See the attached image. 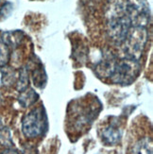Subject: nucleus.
Listing matches in <instances>:
<instances>
[{"instance_id":"obj_4","label":"nucleus","mask_w":153,"mask_h":154,"mask_svg":"<svg viewBox=\"0 0 153 154\" xmlns=\"http://www.w3.org/2000/svg\"><path fill=\"white\" fill-rule=\"evenodd\" d=\"M130 19L127 14L107 18V33L115 45H121L131 28Z\"/></svg>"},{"instance_id":"obj_14","label":"nucleus","mask_w":153,"mask_h":154,"mask_svg":"<svg viewBox=\"0 0 153 154\" xmlns=\"http://www.w3.org/2000/svg\"><path fill=\"white\" fill-rule=\"evenodd\" d=\"M137 154H152L151 139L145 138L137 146Z\"/></svg>"},{"instance_id":"obj_11","label":"nucleus","mask_w":153,"mask_h":154,"mask_svg":"<svg viewBox=\"0 0 153 154\" xmlns=\"http://www.w3.org/2000/svg\"><path fill=\"white\" fill-rule=\"evenodd\" d=\"M1 73H2L1 82L4 86H11L16 83L18 76L16 74V72L12 68L5 66V67L1 68Z\"/></svg>"},{"instance_id":"obj_13","label":"nucleus","mask_w":153,"mask_h":154,"mask_svg":"<svg viewBox=\"0 0 153 154\" xmlns=\"http://www.w3.org/2000/svg\"><path fill=\"white\" fill-rule=\"evenodd\" d=\"M0 144L6 148H11L13 145L11 131L7 127H3L0 130Z\"/></svg>"},{"instance_id":"obj_15","label":"nucleus","mask_w":153,"mask_h":154,"mask_svg":"<svg viewBox=\"0 0 153 154\" xmlns=\"http://www.w3.org/2000/svg\"><path fill=\"white\" fill-rule=\"evenodd\" d=\"M13 6L11 2H6L0 7V20H5L8 18L12 11Z\"/></svg>"},{"instance_id":"obj_1","label":"nucleus","mask_w":153,"mask_h":154,"mask_svg":"<svg viewBox=\"0 0 153 154\" xmlns=\"http://www.w3.org/2000/svg\"><path fill=\"white\" fill-rule=\"evenodd\" d=\"M148 39V32L147 28L131 26L121 45L126 58L139 61L147 45Z\"/></svg>"},{"instance_id":"obj_10","label":"nucleus","mask_w":153,"mask_h":154,"mask_svg":"<svg viewBox=\"0 0 153 154\" xmlns=\"http://www.w3.org/2000/svg\"><path fill=\"white\" fill-rule=\"evenodd\" d=\"M29 68L28 66H24L21 68V70L18 73V78H17V82L15 83L16 85V90L20 93L24 91L29 87Z\"/></svg>"},{"instance_id":"obj_6","label":"nucleus","mask_w":153,"mask_h":154,"mask_svg":"<svg viewBox=\"0 0 153 154\" xmlns=\"http://www.w3.org/2000/svg\"><path fill=\"white\" fill-rule=\"evenodd\" d=\"M117 61V58L115 55H112L111 52L106 53L96 63V75L99 79H110L115 71Z\"/></svg>"},{"instance_id":"obj_17","label":"nucleus","mask_w":153,"mask_h":154,"mask_svg":"<svg viewBox=\"0 0 153 154\" xmlns=\"http://www.w3.org/2000/svg\"><path fill=\"white\" fill-rule=\"evenodd\" d=\"M3 127H4V126H3V122H2V119H1V118H0V130H1V129L3 128Z\"/></svg>"},{"instance_id":"obj_2","label":"nucleus","mask_w":153,"mask_h":154,"mask_svg":"<svg viewBox=\"0 0 153 154\" xmlns=\"http://www.w3.org/2000/svg\"><path fill=\"white\" fill-rule=\"evenodd\" d=\"M141 72V64L139 61L129 58L118 60L115 71L110 78L115 84L128 86L133 83Z\"/></svg>"},{"instance_id":"obj_7","label":"nucleus","mask_w":153,"mask_h":154,"mask_svg":"<svg viewBox=\"0 0 153 154\" xmlns=\"http://www.w3.org/2000/svg\"><path fill=\"white\" fill-rule=\"evenodd\" d=\"M101 137L104 144L112 146L119 142V140L121 138V131L116 125L111 124L104 128V130L102 131Z\"/></svg>"},{"instance_id":"obj_5","label":"nucleus","mask_w":153,"mask_h":154,"mask_svg":"<svg viewBox=\"0 0 153 154\" xmlns=\"http://www.w3.org/2000/svg\"><path fill=\"white\" fill-rule=\"evenodd\" d=\"M127 13L132 26L148 28L150 23V10L148 0H127Z\"/></svg>"},{"instance_id":"obj_16","label":"nucleus","mask_w":153,"mask_h":154,"mask_svg":"<svg viewBox=\"0 0 153 154\" xmlns=\"http://www.w3.org/2000/svg\"><path fill=\"white\" fill-rule=\"evenodd\" d=\"M1 154H19V152L11 148H7L5 150L1 152Z\"/></svg>"},{"instance_id":"obj_8","label":"nucleus","mask_w":153,"mask_h":154,"mask_svg":"<svg viewBox=\"0 0 153 154\" xmlns=\"http://www.w3.org/2000/svg\"><path fill=\"white\" fill-rule=\"evenodd\" d=\"M24 39V32L21 30H11V31H4L1 34V40L5 45L9 48H16L21 45Z\"/></svg>"},{"instance_id":"obj_9","label":"nucleus","mask_w":153,"mask_h":154,"mask_svg":"<svg viewBox=\"0 0 153 154\" xmlns=\"http://www.w3.org/2000/svg\"><path fill=\"white\" fill-rule=\"evenodd\" d=\"M39 98V95L32 88H26L24 91L20 92L18 97V102L23 108H28V107L34 104Z\"/></svg>"},{"instance_id":"obj_12","label":"nucleus","mask_w":153,"mask_h":154,"mask_svg":"<svg viewBox=\"0 0 153 154\" xmlns=\"http://www.w3.org/2000/svg\"><path fill=\"white\" fill-rule=\"evenodd\" d=\"M11 59V50L7 45L0 41V68L8 65Z\"/></svg>"},{"instance_id":"obj_3","label":"nucleus","mask_w":153,"mask_h":154,"mask_svg":"<svg viewBox=\"0 0 153 154\" xmlns=\"http://www.w3.org/2000/svg\"><path fill=\"white\" fill-rule=\"evenodd\" d=\"M47 129V116L43 106L31 110L22 119V131L28 138H36Z\"/></svg>"}]
</instances>
